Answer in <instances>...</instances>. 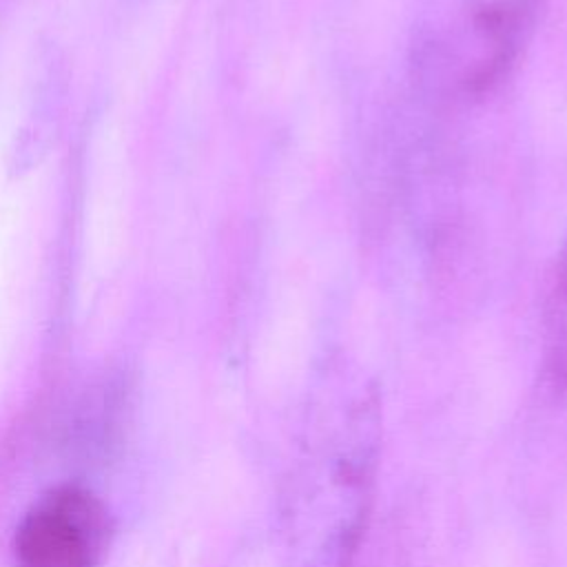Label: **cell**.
<instances>
[{"label": "cell", "mask_w": 567, "mask_h": 567, "mask_svg": "<svg viewBox=\"0 0 567 567\" xmlns=\"http://www.w3.org/2000/svg\"><path fill=\"white\" fill-rule=\"evenodd\" d=\"M379 450L377 390L330 379L310 399L284 474L279 516L292 567H350L370 518Z\"/></svg>", "instance_id": "cell-1"}, {"label": "cell", "mask_w": 567, "mask_h": 567, "mask_svg": "<svg viewBox=\"0 0 567 567\" xmlns=\"http://www.w3.org/2000/svg\"><path fill=\"white\" fill-rule=\"evenodd\" d=\"M540 0H423L412 27L416 84L439 104L472 106L514 73Z\"/></svg>", "instance_id": "cell-2"}, {"label": "cell", "mask_w": 567, "mask_h": 567, "mask_svg": "<svg viewBox=\"0 0 567 567\" xmlns=\"http://www.w3.org/2000/svg\"><path fill=\"white\" fill-rule=\"evenodd\" d=\"M106 512L80 487L44 496L16 536L20 567H95L106 545Z\"/></svg>", "instance_id": "cell-3"}, {"label": "cell", "mask_w": 567, "mask_h": 567, "mask_svg": "<svg viewBox=\"0 0 567 567\" xmlns=\"http://www.w3.org/2000/svg\"><path fill=\"white\" fill-rule=\"evenodd\" d=\"M545 374L551 388L567 396V237L558 250L543 315Z\"/></svg>", "instance_id": "cell-4"}]
</instances>
